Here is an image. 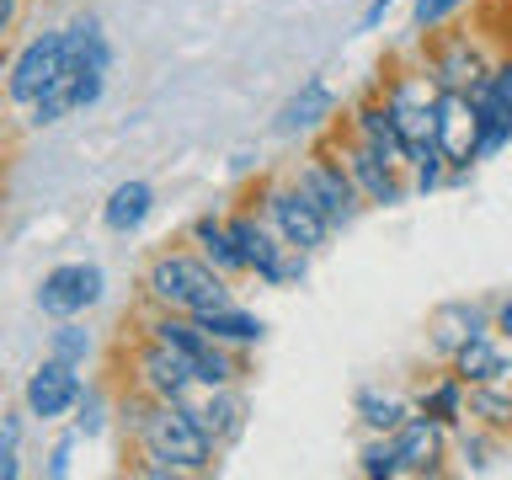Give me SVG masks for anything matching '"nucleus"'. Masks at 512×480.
<instances>
[{
    "instance_id": "1",
    "label": "nucleus",
    "mask_w": 512,
    "mask_h": 480,
    "mask_svg": "<svg viewBox=\"0 0 512 480\" xmlns=\"http://www.w3.org/2000/svg\"><path fill=\"white\" fill-rule=\"evenodd\" d=\"M123 459H128V475H144V480H198L219 470L224 448L203 432L187 400H155Z\"/></svg>"
},
{
    "instance_id": "2",
    "label": "nucleus",
    "mask_w": 512,
    "mask_h": 480,
    "mask_svg": "<svg viewBox=\"0 0 512 480\" xmlns=\"http://www.w3.org/2000/svg\"><path fill=\"white\" fill-rule=\"evenodd\" d=\"M235 278H224V272L208 262V256L192 246H166L155 251L150 262H144V304H155V310H182V315H208V310H224V304H235Z\"/></svg>"
},
{
    "instance_id": "3",
    "label": "nucleus",
    "mask_w": 512,
    "mask_h": 480,
    "mask_svg": "<svg viewBox=\"0 0 512 480\" xmlns=\"http://www.w3.org/2000/svg\"><path fill=\"white\" fill-rule=\"evenodd\" d=\"M251 203L267 214V224L278 230L294 251H310V256H320L336 240V230H331V219L315 208V198L304 192L299 182H294V171L288 176H262V182L251 187Z\"/></svg>"
},
{
    "instance_id": "4",
    "label": "nucleus",
    "mask_w": 512,
    "mask_h": 480,
    "mask_svg": "<svg viewBox=\"0 0 512 480\" xmlns=\"http://www.w3.org/2000/svg\"><path fill=\"white\" fill-rule=\"evenodd\" d=\"M64 75H70V43H64V27L27 32V38L11 43V54H6V102L16 112H27L38 96L54 91Z\"/></svg>"
},
{
    "instance_id": "5",
    "label": "nucleus",
    "mask_w": 512,
    "mask_h": 480,
    "mask_svg": "<svg viewBox=\"0 0 512 480\" xmlns=\"http://www.w3.org/2000/svg\"><path fill=\"white\" fill-rule=\"evenodd\" d=\"M422 64H427V75L438 80V91H459V96H475V91H486V80L496 70V48L486 43V32H454V27H443V32H432V38H422Z\"/></svg>"
},
{
    "instance_id": "6",
    "label": "nucleus",
    "mask_w": 512,
    "mask_h": 480,
    "mask_svg": "<svg viewBox=\"0 0 512 480\" xmlns=\"http://www.w3.org/2000/svg\"><path fill=\"white\" fill-rule=\"evenodd\" d=\"M320 144H326V150L347 166V176L358 182V192H363L368 208H400V203H411V176H406V166H400V160L379 155L374 144H363V139H352L342 123H336Z\"/></svg>"
},
{
    "instance_id": "7",
    "label": "nucleus",
    "mask_w": 512,
    "mask_h": 480,
    "mask_svg": "<svg viewBox=\"0 0 512 480\" xmlns=\"http://www.w3.org/2000/svg\"><path fill=\"white\" fill-rule=\"evenodd\" d=\"M294 182L315 198V208L331 219V230H336V235L352 230V224H358V219L368 214V203H363L358 182H352L347 166H342V160H336L320 139L310 144V155H304L299 166H294Z\"/></svg>"
},
{
    "instance_id": "8",
    "label": "nucleus",
    "mask_w": 512,
    "mask_h": 480,
    "mask_svg": "<svg viewBox=\"0 0 512 480\" xmlns=\"http://www.w3.org/2000/svg\"><path fill=\"white\" fill-rule=\"evenodd\" d=\"M107 299V267L102 262H54L38 278V288H32V310H38L43 320H75V315H91L96 304Z\"/></svg>"
},
{
    "instance_id": "9",
    "label": "nucleus",
    "mask_w": 512,
    "mask_h": 480,
    "mask_svg": "<svg viewBox=\"0 0 512 480\" xmlns=\"http://www.w3.org/2000/svg\"><path fill=\"white\" fill-rule=\"evenodd\" d=\"M86 368L54 358V352H43L38 368L22 379V406L32 416V427H64L80 406V395H86Z\"/></svg>"
},
{
    "instance_id": "10",
    "label": "nucleus",
    "mask_w": 512,
    "mask_h": 480,
    "mask_svg": "<svg viewBox=\"0 0 512 480\" xmlns=\"http://www.w3.org/2000/svg\"><path fill=\"white\" fill-rule=\"evenodd\" d=\"M342 112H347V102L336 96V86L326 75H304L283 96V107L272 112V134L278 139H326L342 123Z\"/></svg>"
},
{
    "instance_id": "11",
    "label": "nucleus",
    "mask_w": 512,
    "mask_h": 480,
    "mask_svg": "<svg viewBox=\"0 0 512 480\" xmlns=\"http://www.w3.org/2000/svg\"><path fill=\"white\" fill-rule=\"evenodd\" d=\"M128 390L150 395V400H187L198 390V374L187 368V358H176L166 342H155L150 331H134V347H128Z\"/></svg>"
},
{
    "instance_id": "12",
    "label": "nucleus",
    "mask_w": 512,
    "mask_h": 480,
    "mask_svg": "<svg viewBox=\"0 0 512 480\" xmlns=\"http://www.w3.org/2000/svg\"><path fill=\"white\" fill-rule=\"evenodd\" d=\"M496 299H443V304H432L427 310V352L438 363H448L464 342H475V336H486L496 331Z\"/></svg>"
},
{
    "instance_id": "13",
    "label": "nucleus",
    "mask_w": 512,
    "mask_h": 480,
    "mask_svg": "<svg viewBox=\"0 0 512 480\" xmlns=\"http://www.w3.org/2000/svg\"><path fill=\"white\" fill-rule=\"evenodd\" d=\"M192 416L203 422V432L214 438L224 454L246 438L251 427V400H246V384H198V390L187 395Z\"/></svg>"
},
{
    "instance_id": "14",
    "label": "nucleus",
    "mask_w": 512,
    "mask_h": 480,
    "mask_svg": "<svg viewBox=\"0 0 512 480\" xmlns=\"http://www.w3.org/2000/svg\"><path fill=\"white\" fill-rule=\"evenodd\" d=\"M438 144H443L448 166H454V182H448V187H464V182H470V171L480 166V155H475V144H480L475 96L443 91V102H438Z\"/></svg>"
},
{
    "instance_id": "15",
    "label": "nucleus",
    "mask_w": 512,
    "mask_h": 480,
    "mask_svg": "<svg viewBox=\"0 0 512 480\" xmlns=\"http://www.w3.org/2000/svg\"><path fill=\"white\" fill-rule=\"evenodd\" d=\"M395 448H400V470H406V480H438L448 470V459H454V432L416 411L411 422L395 432Z\"/></svg>"
},
{
    "instance_id": "16",
    "label": "nucleus",
    "mask_w": 512,
    "mask_h": 480,
    "mask_svg": "<svg viewBox=\"0 0 512 480\" xmlns=\"http://www.w3.org/2000/svg\"><path fill=\"white\" fill-rule=\"evenodd\" d=\"M342 128H347L352 139L374 144L379 155H390V160H400V166H406V134H400L395 107H390V96H384L379 86H374V91H363L358 102H347Z\"/></svg>"
},
{
    "instance_id": "17",
    "label": "nucleus",
    "mask_w": 512,
    "mask_h": 480,
    "mask_svg": "<svg viewBox=\"0 0 512 480\" xmlns=\"http://www.w3.org/2000/svg\"><path fill=\"white\" fill-rule=\"evenodd\" d=\"M187 240L224 272V278H251V272H246V251H240V240H235L230 214H219V208H203V214H192Z\"/></svg>"
},
{
    "instance_id": "18",
    "label": "nucleus",
    "mask_w": 512,
    "mask_h": 480,
    "mask_svg": "<svg viewBox=\"0 0 512 480\" xmlns=\"http://www.w3.org/2000/svg\"><path fill=\"white\" fill-rule=\"evenodd\" d=\"M150 214H155V187L144 182V176H123L102 203V230L118 235V240H134L144 224H150Z\"/></svg>"
},
{
    "instance_id": "19",
    "label": "nucleus",
    "mask_w": 512,
    "mask_h": 480,
    "mask_svg": "<svg viewBox=\"0 0 512 480\" xmlns=\"http://www.w3.org/2000/svg\"><path fill=\"white\" fill-rule=\"evenodd\" d=\"M448 368L464 379V384H496V379H512V342L507 336H475V342H464L454 358H448Z\"/></svg>"
},
{
    "instance_id": "20",
    "label": "nucleus",
    "mask_w": 512,
    "mask_h": 480,
    "mask_svg": "<svg viewBox=\"0 0 512 480\" xmlns=\"http://www.w3.org/2000/svg\"><path fill=\"white\" fill-rule=\"evenodd\" d=\"M352 416L363 432H400L416 416V400L390 390V384H358L352 390Z\"/></svg>"
},
{
    "instance_id": "21",
    "label": "nucleus",
    "mask_w": 512,
    "mask_h": 480,
    "mask_svg": "<svg viewBox=\"0 0 512 480\" xmlns=\"http://www.w3.org/2000/svg\"><path fill=\"white\" fill-rule=\"evenodd\" d=\"M411 400H416V411L432 416V422H443L448 432H459L464 422H470V384H464L448 363H443V374H432Z\"/></svg>"
},
{
    "instance_id": "22",
    "label": "nucleus",
    "mask_w": 512,
    "mask_h": 480,
    "mask_svg": "<svg viewBox=\"0 0 512 480\" xmlns=\"http://www.w3.org/2000/svg\"><path fill=\"white\" fill-rule=\"evenodd\" d=\"M64 43H70V70H112V38H107L102 16L75 11L64 22Z\"/></svg>"
},
{
    "instance_id": "23",
    "label": "nucleus",
    "mask_w": 512,
    "mask_h": 480,
    "mask_svg": "<svg viewBox=\"0 0 512 480\" xmlns=\"http://www.w3.org/2000/svg\"><path fill=\"white\" fill-rule=\"evenodd\" d=\"M203 326H208V336H219L224 347H235V352H256L267 342V320L256 315V310H246V304H224V310H208V315H198Z\"/></svg>"
},
{
    "instance_id": "24",
    "label": "nucleus",
    "mask_w": 512,
    "mask_h": 480,
    "mask_svg": "<svg viewBox=\"0 0 512 480\" xmlns=\"http://www.w3.org/2000/svg\"><path fill=\"white\" fill-rule=\"evenodd\" d=\"M70 427H75L86 443H102L107 432L118 427V395H112L102 379H91L86 395H80V406H75V416H70Z\"/></svg>"
},
{
    "instance_id": "25",
    "label": "nucleus",
    "mask_w": 512,
    "mask_h": 480,
    "mask_svg": "<svg viewBox=\"0 0 512 480\" xmlns=\"http://www.w3.org/2000/svg\"><path fill=\"white\" fill-rule=\"evenodd\" d=\"M43 352H54V358L75 363V368H91L96 352H102V342H96V331L86 326V315H75V320H54V326H48V347Z\"/></svg>"
},
{
    "instance_id": "26",
    "label": "nucleus",
    "mask_w": 512,
    "mask_h": 480,
    "mask_svg": "<svg viewBox=\"0 0 512 480\" xmlns=\"http://www.w3.org/2000/svg\"><path fill=\"white\" fill-rule=\"evenodd\" d=\"M507 438L502 432H491V427H480V422H464L454 432V464L464 475H491V464H496V448H502Z\"/></svg>"
},
{
    "instance_id": "27",
    "label": "nucleus",
    "mask_w": 512,
    "mask_h": 480,
    "mask_svg": "<svg viewBox=\"0 0 512 480\" xmlns=\"http://www.w3.org/2000/svg\"><path fill=\"white\" fill-rule=\"evenodd\" d=\"M470 422L502 432L512 438V379H496V384H470Z\"/></svg>"
},
{
    "instance_id": "28",
    "label": "nucleus",
    "mask_w": 512,
    "mask_h": 480,
    "mask_svg": "<svg viewBox=\"0 0 512 480\" xmlns=\"http://www.w3.org/2000/svg\"><path fill=\"white\" fill-rule=\"evenodd\" d=\"M358 475L363 480H406L395 432H363V443H358Z\"/></svg>"
},
{
    "instance_id": "29",
    "label": "nucleus",
    "mask_w": 512,
    "mask_h": 480,
    "mask_svg": "<svg viewBox=\"0 0 512 480\" xmlns=\"http://www.w3.org/2000/svg\"><path fill=\"white\" fill-rule=\"evenodd\" d=\"M475 112H480V144H475V155L480 160H496L512 144V112L502 102H491L486 91H475Z\"/></svg>"
},
{
    "instance_id": "30",
    "label": "nucleus",
    "mask_w": 512,
    "mask_h": 480,
    "mask_svg": "<svg viewBox=\"0 0 512 480\" xmlns=\"http://www.w3.org/2000/svg\"><path fill=\"white\" fill-rule=\"evenodd\" d=\"M27 406L16 411H0V480H16L22 475V443H27Z\"/></svg>"
},
{
    "instance_id": "31",
    "label": "nucleus",
    "mask_w": 512,
    "mask_h": 480,
    "mask_svg": "<svg viewBox=\"0 0 512 480\" xmlns=\"http://www.w3.org/2000/svg\"><path fill=\"white\" fill-rule=\"evenodd\" d=\"M475 0H411V32L416 38H432V32L454 27Z\"/></svg>"
},
{
    "instance_id": "32",
    "label": "nucleus",
    "mask_w": 512,
    "mask_h": 480,
    "mask_svg": "<svg viewBox=\"0 0 512 480\" xmlns=\"http://www.w3.org/2000/svg\"><path fill=\"white\" fill-rule=\"evenodd\" d=\"M406 176H411V198H432V192H443L448 182H454V166H448L443 150H432L422 160H411Z\"/></svg>"
},
{
    "instance_id": "33",
    "label": "nucleus",
    "mask_w": 512,
    "mask_h": 480,
    "mask_svg": "<svg viewBox=\"0 0 512 480\" xmlns=\"http://www.w3.org/2000/svg\"><path fill=\"white\" fill-rule=\"evenodd\" d=\"M80 443H86V438H80V432H75L70 422H64V427H59V438L43 448V475H48V480H70V475H75V454H80Z\"/></svg>"
},
{
    "instance_id": "34",
    "label": "nucleus",
    "mask_w": 512,
    "mask_h": 480,
    "mask_svg": "<svg viewBox=\"0 0 512 480\" xmlns=\"http://www.w3.org/2000/svg\"><path fill=\"white\" fill-rule=\"evenodd\" d=\"M107 75H112V70H70L75 112H91L96 102H102V96H107Z\"/></svg>"
},
{
    "instance_id": "35",
    "label": "nucleus",
    "mask_w": 512,
    "mask_h": 480,
    "mask_svg": "<svg viewBox=\"0 0 512 480\" xmlns=\"http://www.w3.org/2000/svg\"><path fill=\"white\" fill-rule=\"evenodd\" d=\"M486 96L512 112V48H502V59H496V70H491V80H486Z\"/></svg>"
},
{
    "instance_id": "36",
    "label": "nucleus",
    "mask_w": 512,
    "mask_h": 480,
    "mask_svg": "<svg viewBox=\"0 0 512 480\" xmlns=\"http://www.w3.org/2000/svg\"><path fill=\"white\" fill-rule=\"evenodd\" d=\"M400 6V0H368V6L358 11V38H368V32H379L384 22H390V11Z\"/></svg>"
},
{
    "instance_id": "37",
    "label": "nucleus",
    "mask_w": 512,
    "mask_h": 480,
    "mask_svg": "<svg viewBox=\"0 0 512 480\" xmlns=\"http://www.w3.org/2000/svg\"><path fill=\"white\" fill-rule=\"evenodd\" d=\"M16 22H22V0H0V38H16Z\"/></svg>"
},
{
    "instance_id": "38",
    "label": "nucleus",
    "mask_w": 512,
    "mask_h": 480,
    "mask_svg": "<svg viewBox=\"0 0 512 480\" xmlns=\"http://www.w3.org/2000/svg\"><path fill=\"white\" fill-rule=\"evenodd\" d=\"M496 336H507V342H512V294H502V299H496Z\"/></svg>"
}]
</instances>
